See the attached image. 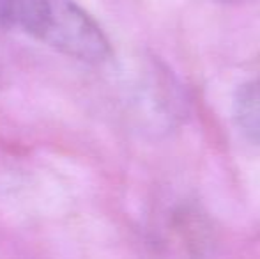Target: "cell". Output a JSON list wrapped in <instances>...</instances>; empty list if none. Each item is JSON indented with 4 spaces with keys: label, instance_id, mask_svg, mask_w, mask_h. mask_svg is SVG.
<instances>
[{
    "label": "cell",
    "instance_id": "obj_1",
    "mask_svg": "<svg viewBox=\"0 0 260 259\" xmlns=\"http://www.w3.org/2000/svg\"><path fill=\"white\" fill-rule=\"evenodd\" d=\"M0 27L82 63L101 64L112 55L103 28L73 0H0Z\"/></svg>",
    "mask_w": 260,
    "mask_h": 259
},
{
    "label": "cell",
    "instance_id": "obj_2",
    "mask_svg": "<svg viewBox=\"0 0 260 259\" xmlns=\"http://www.w3.org/2000/svg\"><path fill=\"white\" fill-rule=\"evenodd\" d=\"M234 118L248 140L260 146V80L248 82L237 91Z\"/></svg>",
    "mask_w": 260,
    "mask_h": 259
},
{
    "label": "cell",
    "instance_id": "obj_3",
    "mask_svg": "<svg viewBox=\"0 0 260 259\" xmlns=\"http://www.w3.org/2000/svg\"><path fill=\"white\" fill-rule=\"evenodd\" d=\"M216 2H229V4H241V2H253V0H216Z\"/></svg>",
    "mask_w": 260,
    "mask_h": 259
}]
</instances>
